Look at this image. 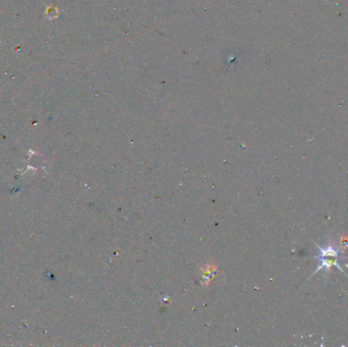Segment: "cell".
I'll return each instance as SVG.
<instances>
[{"label":"cell","instance_id":"7a4b0ae2","mask_svg":"<svg viewBox=\"0 0 348 347\" xmlns=\"http://www.w3.org/2000/svg\"><path fill=\"white\" fill-rule=\"evenodd\" d=\"M314 244L316 245V247L319 249L320 251V254H318V256L320 257H331V258H338L340 257V252L341 251L337 248H335L332 244H329L327 247H325V248H321L319 245H317L316 242H314Z\"/></svg>","mask_w":348,"mask_h":347},{"label":"cell","instance_id":"6da1fadb","mask_svg":"<svg viewBox=\"0 0 348 347\" xmlns=\"http://www.w3.org/2000/svg\"><path fill=\"white\" fill-rule=\"evenodd\" d=\"M315 259H317V260H319L320 261V265L318 266V267H317V269H316V271L314 272V274H311V276H314L315 274H317V272H319L320 270H322V269H325V270H326L328 273L330 272V270H331V268L332 267H334V266H335V267H337L340 271H342L343 272V274H345L344 273V271L342 270V268H341V266H340V264L338 263V258H331V257H320V256H317ZM310 276V277H311Z\"/></svg>","mask_w":348,"mask_h":347}]
</instances>
